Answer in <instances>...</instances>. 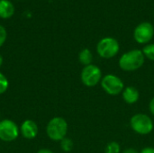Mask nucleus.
Returning <instances> with one entry per match:
<instances>
[{
    "instance_id": "nucleus-1",
    "label": "nucleus",
    "mask_w": 154,
    "mask_h": 153,
    "mask_svg": "<svg viewBox=\"0 0 154 153\" xmlns=\"http://www.w3.org/2000/svg\"><path fill=\"white\" fill-rule=\"evenodd\" d=\"M145 57L143 50H131L124 53L119 59V67L124 71H134L139 69L144 64Z\"/></svg>"
},
{
    "instance_id": "nucleus-2",
    "label": "nucleus",
    "mask_w": 154,
    "mask_h": 153,
    "mask_svg": "<svg viewBox=\"0 0 154 153\" xmlns=\"http://www.w3.org/2000/svg\"><path fill=\"white\" fill-rule=\"evenodd\" d=\"M69 125L67 121L60 116L51 118L46 126L47 136L54 142H60L67 137Z\"/></svg>"
},
{
    "instance_id": "nucleus-3",
    "label": "nucleus",
    "mask_w": 154,
    "mask_h": 153,
    "mask_svg": "<svg viewBox=\"0 0 154 153\" xmlns=\"http://www.w3.org/2000/svg\"><path fill=\"white\" fill-rule=\"evenodd\" d=\"M130 126L136 133L147 135L153 131L154 123L152 119L145 114H136L130 119Z\"/></svg>"
},
{
    "instance_id": "nucleus-4",
    "label": "nucleus",
    "mask_w": 154,
    "mask_h": 153,
    "mask_svg": "<svg viewBox=\"0 0 154 153\" xmlns=\"http://www.w3.org/2000/svg\"><path fill=\"white\" fill-rule=\"evenodd\" d=\"M120 45L116 39L106 37L101 39L97 45V52L103 59H112L119 51Z\"/></svg>"
},
{
    "instance_id": "nucleus-5",
    "label": "nucleus",
    "mask_w": 154,
    "mask_h": 153,
    "mask_svg": "<svg viewBox=\"0 0 154 153\" xmlns=\"http://www.w3.org/2000/svg\"><path fill=\"white\" fill-rule=\"evenodd\" d=\"M103 76L102 71L95 64H90L85 66L80 73V79L84 86L88 87H96L98 83L101 82Z\"/></svg>"
},
{
    "instance_id": "nucleus-6",
    "label": "nucleus",
    "mask_w": 154,
    "mask_h": 153,
    "mask_svg": "<svg viewBox=\"0 0 154 153\" xmlns=\"http://www.w3.org/2000/svg\"><path fill=\"white\" fill-rule=\"evenodd\" d=\"M101 87L103 90L110 96H117L121 94L125 88L123 80L116 75L107 74L101 79Z\"/></svg>"
},
{
    "instance_id": "nucleus-7",
    "label": "nucleus",
    "mask_w": 154,
    "mask_h": 153,
    "mask_svg": "<svg viewBox=\"0 0 154 153\" xmlns=\"http://www.w3.org/2000/svg\"><path fill=\"white\" fill-rule=\"evenodd\" d=\"M20 135V127L15 122L10 119H4L0 122V141L11 142Z\"/></svg>"
},
{
    "instance_id": "nucleus-8",
    "label": "nucleus",
    "mask_w": 154,
    "mask_h": 153,
    "mask_svg": "<svg viewBox=\"0 0 154 153\" xmlns=\"http://www.w3.org/2000/svg\"><path fill=\"white\" fill-rule=\"evenodd\" d=\"M154 36L153 25L149 22L141 23L136 26L134 32V40L140 44L148 43Z\"/></svg>"
},
{
    "instance_id": "nucleus-9",
    "label": "nucleus",
    "mask_w": 154,
    "mask_h": 153,
    "mask_svg": "<svg viewBox=\"0 0 154 153\" xmlns=\"http://www.w3.org/2000/svg\"><path fill=\"white\" fill-rule=\"evenodd\" d=\"M38 133L39 127L33 120H24L20 126V133L26 140L34 139L38 135Z\"/></svg>"
},
{
    "instance_id": "nucleus-10",
    "label": "nucleus",
    "mask_w": 154,
    "mask_h": 153,
    "mask_svg": "<svg viewBox=\"0 0 154 153\" xmlns=\"http://www.w3.org/2000/svg\"><path fill=\"white\" fill-rule=\"evenodd\" d=\"M122 97L124 101L128 105H134L138 102L140 98V92L134 87H126L122 92Z\"/></svg>"
},
{
    "instance_id": "nucleus-11",
    "label": "nucleus",
    "mask_w": 154,
    "mask_h": 153,
    "mask_svg": "<svg viewBox=\"0 0 154 153\" xmlns=\"http://www.w3.org/2000/svg\"><path fill=\"white\" fill-rule=\"evenodd\" d=\"M14 14V6L9 0H0V18L9 19Z\"/></svg>"
},
{
    "instance_id": "nucleus-12",
    "label": "nucleus",
    "mask_w": 154,
    "mask_h": 153,
    "mask_svg": "<svg viewBox=\"0 0 154 153\" xmlns=\"http://www.w3.org/2000/svg\"><path fill=\"white\" fill-rule=\"evenodd\" d=\"M79 60L80 64L84 65V67L92 64L93 54H92L91 50L89 49H87V48L81 50L79 54Z\"/></svg>"
},
{
    "instance_id": "nucleus-13",
    "label": "nucleus",
    "mask_w": 154,
    "mask_h": 153,
    "mask_svg": "<svg viewBox=\"0 0 154 153\" xmlns=\"http://www.w3.org/2000/svg\"><path fill=\"white\" fill-rule=\"evenodd\" d=\"M60 148L63 151L65 152H69L72 151L73 149V146H74V143H73V141L68 137H65L63 140H61L60 142Z\"/></svg>"
},
{
    "instance_id": "nucleus-14",
    "label": "nucleus",
    "mask_w": 154,
    "mask_h": 153,
    "mask_svg": "<svg viewBox=\"0 0 154 153\" xmlns=\"http://www.w3.org/2000/svg\"><path fill=\"white\" fill-rule=\"evenodd\" d=\"M121 148L118 142H110L105 148V153H120Z\"/></svg>"
},
{
    "instance_id": "nucleus-15",
    "label": "nucleus",
    "mask_w": 154,
    "mask_h": 153,
    "mask_svg": "<svg viewBox=\"0 0 154 153\" xmlns=\"http://www.w3.org/2000/svg\"><path fill=\"white\" fill-rule=\"evenodd\" d=\"M143 53L145 58L154 61V43L147 44L146 46H144V48L143 49Z\"/></svg>"
},
{
    "instance_id": "nucleus-16",
    "label": "nucleus",
    "mask_w": 154,
    "mask_h": 153,
    "mask_svg": "<svg viewBox=\"0 0 154 153\" xmlns=\"http://www.w3.org/2000/svg\"><path fill=\"white\" fill-rule=\"evenodd\" d=\"M9 87V81L8 78L5 74L0 72V95H3L6 92Z\"/></svg>"
},
{
    "instance_id": "nucleus-17",
    "label": "nucleus",
    "mask_w": 154,
    "mask_h": 153,
    "mask_svg": "<svg viewBox=\"0 0 154 153\" xmlns=\"http://www.w3.org/2000/svg\"><path fill=\"white\" fill-rule=\"evenodd\" d=\"M6 38H7L6 29L3 25H0V48L5 44V42L6 41Z\"/></svg>"
},
{
    "instance_id": "nucleus-18",
    "label": "nucleus",
    "mask_w": 154,
    "mask_h": 153,
    "mask_svg": "<svg viewBox=\"0 0 154 153\" xmlns=\"http://www.w3.org/2000/svg\"><path fill=\"white\" fill-rule=\"evenodd\" d=\"M140 153H154V148L152 147H146V148H143Z\"/></svg>"
},
{
    "instance_id": "nucleus-19",
    "label": "nucleus",
    "mask_w": 154,
    "mask_h": 153,
    "mask_svg": "<svg viewBox=\"0 0 154 153\" xmlns=\"http://www.w3.org/2000/svg\"><path fill=\"white\" fill-rule=\"evenodd\" d=\"M122 153H140L136 149H134V148H128V149H125L124 150Z\"/></svg>"
},
{
    "instance_id": "nucleus-20",
    "label": "nucleus",
    "mask_w": 154,
    "mask_h": 153,
    "mask_svg": "<svg viewBox=\"0 0 154 153\" xmlns=\"http://www.w3.org/2000/svg\"><path fill=\"white\" fill-rule=\"evenodd\" d=\"M149 108H150V111L152 113V115H154V97L152 98V100L150 101V104H149Z\"/></svg>"
},
{
    "instance_id": "nucleus-21",
    "label": "nucleus",
    "mask_w": 154,
    "mask_h": 153,
    "mask_svg": "<svg viewBox=\"0 0 154 153\" xmlns=\"http://www.w3.org/2000/svg\"><path fill=\"white\" fill-rule=\"evenodd\" d=\"M36 153H53V151L49 150V149H41Z\"/></svg>"
},
{
    "instance_id": "nucleus-22",
    "label": "nucleus",
    "mask_w": 154,
    "mask_h": 153,
    "mask_svg": "<svg viewBox=\"0 0 154 153\" xmlns=\"http://www.w3.org/2000/svg\"><path fill=\"white\" fill-rule=\"evenodd\" d=\"M3 61H4L3 57H2V55L0 54V69H1V67H2V65H3Z\"/></svg>"
},
{
    "instance_id": "nucleus-23",
    "label": "nucleus",
    "mask_w": 154,
    "mask_h": 153,
    "mask_svg": "<svg viewBox=\"0 0 154 153\" xmlns=\"http://www.w3.org/2000/svg\"><path fill=\"white\" fill-rule=\"evenodd\" d=\"M0 122H1V120H0Z\"/></svg>"
}]
</instances>
